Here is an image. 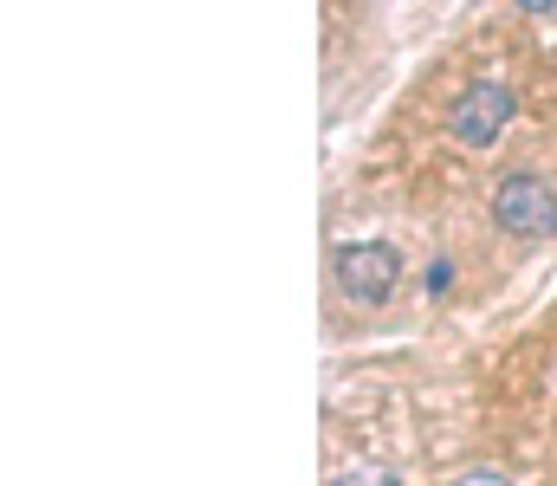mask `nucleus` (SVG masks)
<instances>
[{
  "mask_svg": "<svg viewBox=\"0 0 557 486\" xmlns=\"http://www.w3.org/2000/svg\"><path fill=\"white\" fill-rule=\"evenodd\" d=\"M506 124H512V85H506V78H473V85L454 98V111H447V137H454L460 150L499 144Z\"/></svg>",
  "mask_w": 557,
  "mask_h": 486,
  "instance_id": "nucleus-1",
  "label": "nucleus"
},
{
  "mask_svg": "<svg viewBox=\"0 0 557 486\" xmlns=\"http://www.w3.org/2000/svg\"><path fill=\"white\" fill-rule=\"evenodd\" d=\"M331 266H337V286H344L350 306H383L389 286L403 279V253L389 240H344L331 253Z\"/></svg>",
  "mask_w": 557,
  "mask_h": 486,
  "instance_id": "nucleus-2",
  "label": "nucleus"
},
{
  "mask_svg": "<svg viewBox=\"0 0 557 486\" xmlns=\"http://www.w3.org/2000/svg\"><path fill=\"white\" fill-rule=\"evenodd\" d=\"M493 221H499L506 234H525V240L557 234V195L539 175H506L499 195H493Z\"/></svg>",
  "mask_w": 557,
  "mask_h": 486,
  "instance_id": "nucleus-3",
  "label": "nucleus"
},
{
  "mask_svg": "<svg viewBox=\"0 0 557 486\" xmlns=\"http://www.w3.org/2000/svg\"><path fill=\"white\" fill-rule=\"evenodd\" d=\"M331 486H403V481H396L389 468H370V461H357V468H344Z\"/></svg>",
  "mask_w": 557,
  "mask_h": 486,
  "instance_id": "nucleus-4",
  "label": "nucleus"
},
{
  "mask_svg": "<svg viewBox=\"0 0 557 486\" xmlns=\"http://www.w3.org/2000/svg\"><path fill=\"white\" fill-rule=\"evenodd\" d=\"M447 486H506V474H493V468H473V474H460V481Z\"/></svg>",
  "mask_w": 557,
  "mask_h": 486,
  "instance_id": "nucleus-5",
  "label": "nucleus"
}]
</instances>
